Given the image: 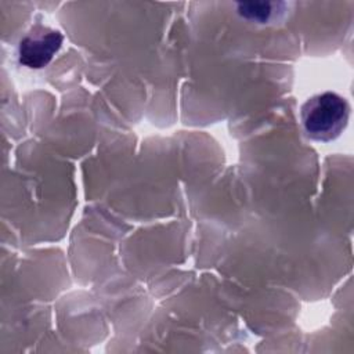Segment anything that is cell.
Listing matches in <instances>:
<instances>
[{
    "mask_svg": "<svg viewBox=\"0 0 354 354\" xmlns=\"http://www.w3.org/2000/svg\"><path fill=\"white\" fill-rule=\"evenodd\" d=\"M347 101L336 93H322L307 100L301 106V122L307 136L328 142L340 136L348 122Z\"/></svg>",
    "mask_w": 354,
    "mask_h": 354,
    "instance_id": "1",
    "label": "cell"
},
{
    "mask_svg": "<svg viewBox=\"0 0 354 354\" xmlns=\"http://www.w3.org/2000/svg\"><path fill=\"white\" fill-rule=\"evenodd\" d=\"M58 30L36 26L21 41L18 47L19 62L30 69L44 68L58 53L62 44Z\"/></svg>",
    "mask_w": 354,
    "mask_h": 354,
    "instance_id": "2",
    "label": "cell"
},
{
    "mask_svg": "<svg viewBox=\"0 0 354 354\" xmlns=\"http://www.w3.org/2000/svg\"><path fill=\"white\" fill-rule=\"evenodd\" d=\"M274 3H239L238 12L246 19L254 22H268L272 17Z\"/></svg>",
    "mask_w": 354,
    "mask_h": 354,
    "instance_id": "3",
    "label": "cell"
}]
</instances>
